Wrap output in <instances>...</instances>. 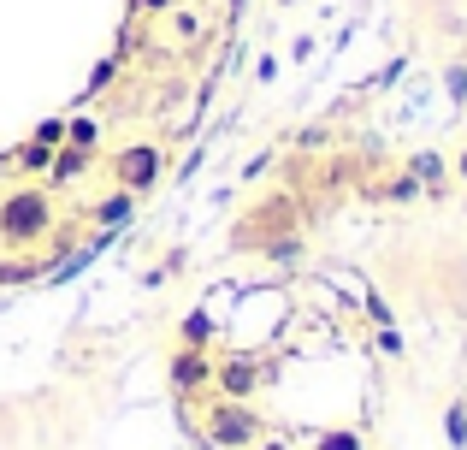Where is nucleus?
<instances>
[{
    "label": "nucleus",
    "mask_w": 467,
    "mask_h": 450,
    "mask_svg": "<svg viewBox=\"0 0 467 450\" xmlns=\"http://www.w3.org/2000/svg\"><path fill=\"white\" fill-rule=\"evenodd\" d=\"M195 439H202V450H254L261 439H273V427H266L261 409L237 403V397L207 392L202 397V415H195Z\"/></svg>",
    "instance_id": "f03ea898"
},
{
    "label": "nucleus",
    "mask_w": 467,
    "mask_h": 450,
    "mask_svg": "<svg viewBox=\"0 0 467 450\" xmlns=\"http://www.w3.org/2000/svg\"><path fill=\"white\" fill-rule=\"evenodd\" d=\"M314 450H367V433L361 427H319Z\"/></svg>",
    "instance_id": "4468645a"
},
{
    "label": "nucleus",
    "mask_w": 467,
    "mask_h": 450,
    "mask_svg": "<svg viewBox=\"0 0 467 450\" xmlns=\"http://www.w3.org/2000/svg\"><path fill=\"white\" fill-rule=\"evenodd\" d=\"M379 350H385V356H402V332L397 326H379Z\"/></svg>",
    "instance_id": "b1692460"
},
{
    "label": "nucleus",
    "mask_w": 467,
    "mask_h": 450,
    "mask_svg": "<svg viewBox=\"0 0 467 450\" xmlns=\"http://www.w3.org/2000/svg\"><path fill=\"white\" fill-rule=\"evenodd\" d=\"M450 173H456V184H467V142L456 149V161H450Z\"/></svg>",
    "instance_id": "393cba45"
},
{
    "label": "nucleus",
    "mask_w": 467,
    "mask_h": 450,
    "mask_svg": "<svg viewBox=\"0 0 467 450\" xmlns=\"http://www.w3.org/2000/svg\"><path fill=\"white\" fill-rule=\"evenodd\" d=\"M107 178H113V190L149 196L160 178H166V149H160V142H125V149H113V161H107Z\"/></svg>",
    "instance_id": "39448f33"
},
{
    "label": "nucleus",
    "mask_w": 467,
    "mask_h": 450,
    "mask_svg": "<svg viewBox=\"0 0 467 450\" xmlns=\"http://www.w3.org/2000/svg\"><path fill=\"white\" fill-rule=\"evenodd\" d=\"M66 142H78V149H101V119H66Z\"/></svg>",
    "instance_id": "f3484780"
},
{
    "label": "nucleus",
    "mask_w": 467,
    "mask_h": 450,
    "mask_svg": "<svg viewBox=\"0 0 467 450\" xmlns=\"http://www.w3.org/2000/svg\"><path fill=\"white\" fill-rule=\"evenodd\" d=\"M119 71H125V59H119V54H107L101 66L89 71V83H83V101H95V95H107V89L119 83Z\"/></svg>",
    "instance_id": "2eb2a0df"
},
{
    "label": "nucleus",
    "mask_w": 467,
    "mask_h": 450,
    "mask_svg": "<svg viewBox=\"0 0 467 450\" xmlns=\"http://www.w3.org/2000/svg\"><path fill=\"white\" fill-rule=\"evenodd\" d=\"M42 273H47L42 255H36V261L30 255H6V261H0V285H30V278H42Z\"/></svg>",
    "instance_id": "ddd939ff"
},
{
    "label": "nucleus",
    "mask_w": 467,
    "mask_h": 450,
    "mask_svg": "<svg viewBox=\"0 0 467 450\" xmlns=\"http://www.w3.org/2000/svg\"><path fill=\"white\" fill-rule=\"evenodd\" d=\"M59 231V196L42 178H24L0 196V249L6 255H36Z\"/></svg>",
    "instance_id": "f257e3e1"
},
{
    "label": "nucleus",
    "mask_w": 467,
    "mask_h": 450,
    "mask_svg": "<svg viewBox=\"0 0 467 450\" xmlns=\"http://www.w3.org/2000/svg\"><path fill=\"white\" fill-rule=\"evenodd\" d=\"M273 380H278V361H266L261 350H225V356H213V392L219 397L249 403V397Z\"/></svg>",
    "instance_id": "7ed1b4c3"
},
{
    "label": "nucleus",
    "mask_w": 467,
    "mask_h": 450,
    "mask_svg": "<svg viewBox=\"0 0 467 450\" xmlns=\"http://www.w3.org/2000/svg\"><path fill=\"white\" fill-rule=\"evenodd\" d=\"M171 6H178V0H130V12H137V18H166Z\"/></svg>",
    "instance_id": "5701e85b"
},
{
    "label": "nucleus",
    "mask_w": 467,
    "mask_h": 450,
    "mask_svg": "<svg viewBox=\"0 0 467 450\" xmlns=\"http://www.w3.org/2000/svg\"><path fill=\"white\" fill-rule=\"evenodd\" d=\"M444 439L456 445V450H467V403H462V397L444 409Z\"/></svg>",
    "instance_id": "a211bd4d"
},
{
    "label": "nucleus",
    "mask_w": 467,
    "mask_h": 450,
    "mask_svg": "<svg viewBox=\"0 0 467 450\" xmlns=\"http://www.w3.org/2000/svg\"><path fill=\"white\" fill-rule=\"evenodd\" d=\"M6 166L12 173H24V178H47V166H54V149H47V142H18V149L6 154Z\"/></svg>",
    "instance_id": "9b49d317"
},
{
    "label": "nucleus",
    "mask_w": 467,
    "mask_h": 450,
    "mask_svg": "<svg viewBox=\"0 0 467 450\" xmlns=\"http://www.w3.org/2000/svg\"><path fill=\"white\" fill-rule=\"evenodd\" d=\"M36 142L59 149V142H66V119H42V125H36Z\"/></svg>",
    "instance_id": "4be33fe9"
},
{
    "label": "nucleus",
    "mask_w": 467,
    "mask_h": 450,
    "mask_svg": "<svg viewBox=\"0 0 467 450\" xmlns=\"http://www.w3.org/2000/svg\"><path fill=\"white\" fill-rule=\"evenodd\" d=\"M219 338H225V332H219V320L207 309H195V314H183V320H178V344H190V350H213Z\"/></svg>",
    "instance_id": "9d476101"
},
{
    "label": "nucleus",
    "mask_w": 467,
    "mask_h": 450,
    "mask_svg": "<svg viewBox=\"0 0 467 450\" xmlns=\"http://www.w3.org/2000/svg\"><path fill=\"white\" fill-rule=\"evenodd\" d=\"M361 309H367V320H373V326H397V309H390V302L379 297V290H367Z\"/></svg>",
    "instance_id": "aec40b11"
},
{
    "label": "nucleus",
    "mask_w": 467,
    "mask_h": 450,
    "mask_svg": "<svg viewBox=\"0 0 467 450\" xmlns=\"http://www.w3.org/2000/svg\"><path fill=\"white\" fill-rule=\"evenodd\" d=\"M137 202L142 196H130V190H107L101 202H89V225L95 231H125L130 220H137Z\"/></svg>",
    "instance_id": "6e6552de"
},
{
    "label": "nucleus",
    "mask_w": 467,
    "mask_h": 450,
    "mask_svg": "<svg viewBox=\"0 0 467 450\" xmlns=\"http://www.w3.org/2000/svg\"><path fill=\"white\" fill-rule=\"evenodd\" d=\"M266 261H273V267H296L302 261V231H290V237H278V243H266Z\"/></svg>",
    "instance_id": "dca6fc26"
},
{
    "label": "nucleus",
    "mask_w": 467,
    "mask_h": 450,
    "mask_svg": "<svg viewBox=\"0 0 467 450\" xmlns=\"http://www.w3.org/2000/svg\"><path fill=\"white\" fill-rule=\"evenodd\" d=\"M278 6H296V0H278Z\"/></svg>",
    "instance_id": "bb28decb"
},
{
    "label": "nucleus",
    "mask_w": 467,
    "mask_h": 450,
    "mask_svg": "<svg viewBox=\"0 0 467 450\" xmlns=\"http://www.w3.org/2000/svg\"><path fill=\"white\" fill-rule=\"evenodd\" d=\"M254 450H285V445H278V439H261V445H254Z\"/></svg>",
    "instance_id": "a878e982"
},
{
    "label": "nucleus",
    "mask_w": 467,
    "mask_h": 450,
    "mask_svg": "<svg viewBox=\"0 0 467 450\" xmlns=\"http://www.w3.org/2000/svg\"><path fill=\"white\" fill-rule=\"evenodd\" d=\"M95 173V149H78V142H59L54 166H47V184H78V178Z\"/></svg>",
    "instance_id": "1a4fd4ad"
},
{
    "label": "nucleus",
    "mask_w": 467,
    "mask_h": 450,
    "mask_svg": "<svg viewBox=\"0 0 467 450\" xmlns=\"http://www.w3.org/2000/svg\"><path fill=\"white\" fill-rule=\"evenodd\" d=\"M444 95L456 107H467V66H444Z\"/></svg>",
    "instance_id": "412c9836"
},
{
    "label": "nucleus",
    "mask_w": 467,
    "mask_h": 450,
    "mask_svg": "<svg viewBox=\"0 0 467 450\" xmlns=\"http://www.w3.org/2000/svg\"><path fill=\"white\" fill-rule=\"evenodd\" d=\"M166 385H171L178 403H202V397L213 392V350L178 344V350H171V361H166Z\"/></svg>",
    "instance_id": "423d86ee"
},
{
    "label": "nucleus",
    "mask_w": 467,
    "mask_h": 450,
    "mask_svg": "<svg viewBox=\"0 0 467 450\" xmlns=\"http://www.w3.org/2000/svg\"><path fill=\"white\" fill-rule=\"evenodd\" d=\"M402 166H409V178L420 184V196H444V190H450V178H456V173H450V161H444L438 149H420V154H409Z\"/></svg>",
    "instance_id": "0eeeda50"
},
{
    "label": "nucleus",
    "mask_w": 467,
    "mask_h": 450,
    "mask_svg": "<svg viewBox=\"0 0 467 450\" xmlns=\"http://www.w3.org/2000/svg\"><path fill=\"white\" fill-rule=\"evenodd\" d=\"M361 190H367L373 202H397V208H402V202H420V184L409 178V166H402L397 178H385V184H361Z\"/></svg>",
    "instance_id": "f8f14e48"
},
{
    "label": "nucleus",
    "mask_w": 467,
    "mask_h": 450,
    "mask_svg": "<svg viewBox=\"0 0 467 450\" xmlns=\"http://www.w3.org/2000/svg\"><path fill=\"white\" fill-rule=\"evenodd\" d=\"M290 231H302V214H296V196H285V190H278V196L254 202L249 220L231 231V243H237V249H266V243L290 237Z\"/></svg>",
    "instance_id": "20e7f679"
},
{
    "label": "nucleus",
    "mask_w": 467,
    "mask_h": 450,
    "mask_svg": "<svg viewBox=\"0 0 467 450\" xmlns=\"http://www.w3.org/2000/svg\"><path fill=\"white\" fill-rule=\"evenodd\" d=\"M171 18V30H178V42H202V18H195V12H183V6H171L166 12Z\"/></svg>",
    "instance_id": "6ab92c4d"
}]
</instances>
